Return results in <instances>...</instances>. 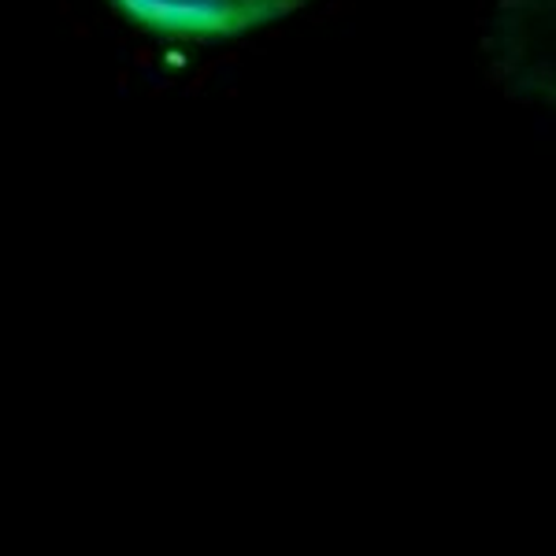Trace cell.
<instances>
[{
	"mask_svg": "<svg viewBox=\"0 0 556 556\" xmlns=\"http://www.w3.org/2000/svg\"><path fill=\"white\" fill-rule=\"evenodd\" d=\"M490 56L508 93L556 104V0H501Z\"/></svg>",
	"mask_w": 556,
	"mask_h": 556,
	"instance_id": "6da1fadb",
	"label": "cell"
}]
</instances>
